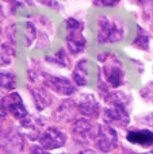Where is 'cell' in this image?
<instances>
[{
	"mask_svg": "<svg viewBox=\"0 0 153 154\" xmlns=\"http://www.w3.org/2000/svg\"><path fill=\"white\" fill-rule=\"evenodd\" d=\"M68 27V46L72 50V53H80L86 46V39L83 37V26L79 20L75 19H69L67 23Z\"/></svg>",
	"mask_w": 153,
	"mask_h": 154,
	"instance_id": "7a4b0ae2",
	"label": "cell"
},
{
	"mask_svg": "<svg viewBox=\"0 0 153 154\" xmlns=\"http://www.w3.org/2000/svg\"><path fill=\"white\" fill-rule=\"evenodd\" d=\"M105 119L108 123H119L122 126H126L129 123V115L121 101H114V106L111 108L105 109Z\"/></svg>",
	"mask_w": 153,
	"mask_h": 154,
	"instance_id": "8992f818",
	"label": "cell"
},
{
	"mask_svg": "<svg viewBox=\"0 0 153 154\" xmlns=\"http://www.w3.org/2000/svg\"><path fill=\"white\" fill-rule=\"evenodd\" d=\"M98 41L100 42H118L125 38V30L122 22L111 18V16H102L98 20Z\"/></svg>",
	"mask_w": 153,
	"mask_h": 154,
	"instance_id": "6da1fadb",
	"label": "cell"
},
{
	"mask_svg": "<svg viewBox=\"0 0 153 154\" xmlns=\"http://www.w3.org/2000/svg\"><path fill=\"white\" fill-rule=\"evenodd\" d=\"M96 145L103 153H108L113 150L117 145V133L110 126L102 125L98 128V138Z\"/></svg>",
	"mask_w": 153,
	"mask_h": 154,
	"instance_id": "5b68a950",
	"label": "cell"
},
{
	"mask_svg": "<svg viewBox=\"0 0 153 154\" xmlns=\"http://www.w3.org/2000/svg\"><path fill=\"white\" fill-rule=\"evenodd\" d=\"M15 88V76L12 73L0 72V91L3 93H10Z\"/></svg>",
	"mask_w": 153,
	"mask_h": 154,
	"instance_id": "7c38bea8",
	"label": "cell"
},
{
	"mask_svg": "<svg viewBox=\"0 0 153 154\" xmlns=\"http://www.w3.org/2000/svg\"><path fill=\"white\" fill-rule=\"evenodd\" d=\"M67 141L65 135L60 130L54 127H49L48 130H45V133L39 137V143L41 147L43 150H53L62 147Z\"/></svg>",
	"mask_w": 153,
	"mask_h": 154,
	"instance_id": "277c9868",
	"label": "cell"
},
{
	"mask_svg": "<svg viewBox=\"0 0 153 154\" xmlns=\"http://www.w3.org/2000/svg\"><path fill=\"white\" fill-rule=\"evenodd\" d=\"M31 154H49V153L46 152V150H43L41 146H33Z\"/></svg>",
	"mask_w": 153,
	"mask_h": 154,
	"instance_id": "9a60e30c",
	"label": "cell"
},
{
	"mask_svg": "<svg viewBox=\"0 0 153 154\" xmlns=\"http://www.w3.org/2000/svg\"><path fill=\"white\" fill-rule=\"evenodd\" d=\"M48 85L60 95H70L75 92V87L67 79H62V77H49Z\"/></svg>",
	"mask_w": 153,
	"mask_h": 154,
	"instance_id": "9c48e42d",
	"label": "cell"
},
{
	"mask_svg": "<svg viewBox=\"0 0 153 154\" xmlns=\"http://www.w3.org/2000/svg\"><path fill=\"white\" fill-rule=\"evenodd\" d=\"M73 79H75V81L77 82L79 85H86V82H87V62L84 61V60L77 64L75 72H73Z\"/></svg>",
	"mask_w": 153,
	"mask_h": 154,
	"instance_id": "4fadbf2b",
	"label": "cell"
},
{
	"mask_svg": "<svg viewBox=\"0 0 153 154\" xmlns=\"http://www.w3.org/2000/svg\"><path fill=\"white\" fill-rule=\"evenodd\" d=\"M106 76H107V81L111 87L117 88L122 84V70L119 66H115V65H111V66H106Z\"/></svg>",
	"mask_w": 153,
	"mask_h": 154,
	"instance_id": "8fae6325",
	"label": "cell"
},
{
	"mask_svg": "<svg viewBox=\"0 0 153 154\" xmlns=\"http://www.w3.org/2000/svg\"><path fill=\"white\" fill-rule=\"evenodd\" d=\"M127 141L136 145H141V146L149 147L153 145V133L149 130H137V131H130L127 134Z\"/></svg>",
	"mask_w": 153,
	"mask_h": 154,
	"instance_id": "ba28073f",
	"label": "cell"
},
{
	"mask_svg": "<svg viewBox=\"0 0 153 154\" xmlns=\"http://www.w3.org/2000/svg\"><path fill=\"white\" fill-rule=\"evenodd\" d=\"M77 108H79V111L84 115H95L99 111V103H98V100L95 99L94 95L86 93V95L79 97Z\"/></svg>",
	"mask_w": 153,
	"mask_h": 154,
	"instance_id": "52a82bcc",
	"label": "cell"
},
{
	"mask_svg": "<svg viewBox=\"0 0 153 154\" xmlns=\"http://www.w3.org/2000/svg\"><path fill=\"white\" fill-rule=\"evenodd\" d=\"M80 154H98V153L94 152V150H84V152H81Z\"/></svg>",
	"mask_w": 153,
	"mask_h": 154,
	"instance_id": "2e32d148",
	"label": "cell"
},
{
	"mask_svg": "<svg viewBox=\"0 0 153 154\" xmlns=\"http://www.w3.org/2000/svg\"><path fill=\"white\" fill-rule=\"evenodd\" d=\"M72 131L76 135V138H79L80 141H87V139L89 138L88 135H91V131H92L91 123L86 119H79V120H76L75 125H73Z\"/></svg>",
	"mask_w": 153,
	"mask_h": 154,
	"instance_id": "30bf717a",
	"label": "cell"
},
{
	"mask_svg": "<svg viewBox=\"0 0 153 154\" xmlns=\"http://www.w3.org/2000/svg\"><path fill=\"white\" fill-rule=\"evenodd\" d=\"M96 5H106V7H113V5L118 4L117 0H113V2H95Z\"/></svg>",
	"mask_w": 153,
	"mask_h": 154,
	"instance_id": "5bb4252c",
	"label": "cell"
},
{
	"mask_svg": "<svg viewBox=\"0 0 153 154\" xmlns=\"http://www.w3.org/2000/svg\"><path fill=\"white\" fill-rule=\"evenodd\" d=\"M2 107L4 108V111H8L19 120H24L27 118V111L23 106V100L16 92L5 96L2 100Z\"/></svg>",
	"mask_w": 153,
	"mask_h": 154,
	"instance_id": "3957f363",
	"label": "cell"
}]
</instances>
